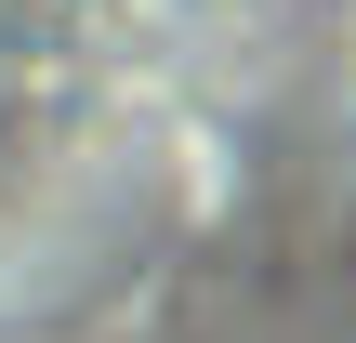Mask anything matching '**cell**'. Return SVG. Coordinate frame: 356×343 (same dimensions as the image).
Wrapping results in <instances>:
<instances>
[{"label": "cell", "instance_id": "1", "mask_svg": "<svg viewBox=\"0 0 356 343\" xmlns=\"http://www.w3.org/2000/svg\"><path fill=\"white\" fill-rule=\"evenodd\" d=\"M79 13H132V26H291V40H317L356 0H79Z\"/></svg>", "mask_w": 356, "mask_h": 343}]
</instances>
